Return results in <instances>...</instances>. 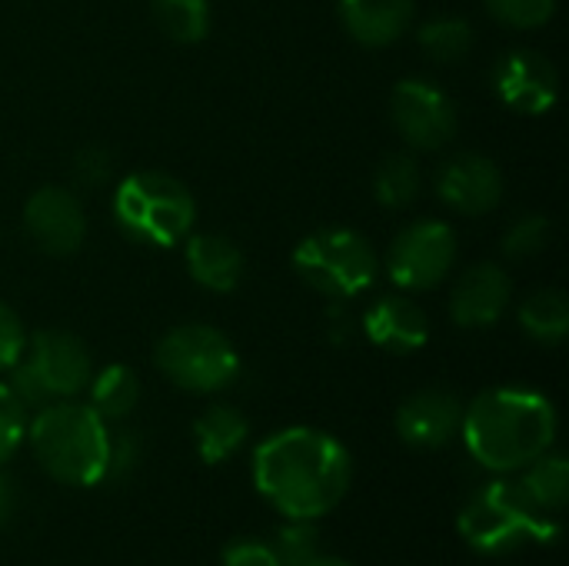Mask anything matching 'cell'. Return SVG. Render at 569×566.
Wrapping results in <instances>:
<instances>
[{"label": "cell", "mask_w": 569, "mask_h": 566, "mask_svg": "<svg viewBox=\"0 0 569 566\" xmlns=\"http://www.w3.org/2000/svg\"><path fill=\"white\" fill-rule=\"evenodd\" d=\"M353 464L343 444L313 427H287L253 450V484L287 520H317L350 490Z\"/></svg>", "instance_id": "cell-1"}, {"label": "cell", "mask_w": 569, "mask_h": 566, "mask_svg": "<svg viewBox=\"0 0 569 566\" xmlns=\"http://www.w3.org/2000/svg\"><path fill=\"white\" fill-rule=\"evenodd\" d=\"M460 434L480 467L493 474H513L553 447L557 410L537 390L497 387L480 394L463 410Z\"/></svg>", "instance_id": "cell-2"}, {"label": "cell", "mask_w": 569, "mask_h": 566, "mask_svg": "<svg viewBox=\"0 0 569 566\" xmlns=\"http://www.w3.org/2000/svg\"><path fill=\"white\" fill-rule=\"evenodd\" d=\"M110 427L90 404L53 400L27 420L37 464L67 487H93L110 467Z\"/></svg>", "instance_id": "cell-3"}, {"label": "cell", "mask_w": 569, "mask_h": 566, "mask_svg": "<svg viewBox=\"0 0 569 566\" xmlns=\"http://www.w3.org/2000/svg\"><path fill=\"white\" fill-rule=\"evenodd\" d=\"M117 227L147 247H173L190 237L197 220L193 193L163 170H137L113 190Z\"/></svg>", "instance_id": "cell-4"}, {"label": "cell", "mask_w": 569, "mask_h": 566, "mask_svg": "<svg viewBox=\"0 0 569 566\" xmlns=\"http://www.w3.org/2000/svg\"><path fill=\"white\" fill-rule=\"evenodd\" d=\"M460 537L480 554H507L520 540H560V524L547 520L520 480H493L460 510Z\"/></svg>", "instance_id": "cell-5"}, {"label": "cell", "mask_w": 569, "mask_h": 566, "mask_svg": "<svg viewBox=\"0 0 569 566\" xmlns=\"http://www.w3.org/2000/svg\"><path fill=\"white\" fill-rule=\"evenodd\" d=\"M93 377L90 350L67 330H40L23 344L20 360L10 367V390L23 407H47L53 400H73Z\"/></svg>", "instance_id": "cell-6"}, {"label": "cell", "mask_w": 569, "mask_h": 566, "mask_svg": "<svg viewBox=\"0 0 569 566\" xmlns=\"http://www.w3.org/2000/svg\"><path fill=\"white\" fill-rule=\"evenodd\" d=\"M293 270L317 294L350 300L380 280V254L350 227H323L297 244Z\"/></svg>", "instance_id": "cell-7"}, {"label": "cell", "mask_w": 569, "mask_h": 566, "mask_svg": "<svg viewBox=\"0 0 569 566\" xmlns=\"http://www.w3.org/2000/svg\"><path fill=\"white\" fill-rule=\"evenodd\" d=\"M157 370L187 394H217L240 374V354L230 337L210 324H180L153 350Z\"/></svg>", "instance_id": "cell-8"}, {"label": "cell", "mask_w": 569, "mask_h": 566, "mask_svg": "<svg viewBox=\"0 0 569 566\" xmlns=\"http://www.w3.org/2000/svg\"><path fill=\"white\" fill-rule=\"evenodd\" d=\"M457 264V234L443 220H417L397 234L387 254V277L407 290L423 294L447 280Z\"/></svg>", "instance_id": "cell-9"}, {"label": "cell", "mask_w": 569, "mask_h": 566, "mask_svg": "<svg viewBox=\"0 0 569 566\" xmlns=\"http://www.w3.org/2000/svg\"><path fill=\"white\" fill-rule=\"evenodd\" d=\"M390 117L413 150H440L457 137V103L430 80H400L390 97Z\"/></svg>", "instance_id": "cell-10"}, {"label": "cell", "mask_w": 569, "mask_h": 566, "mask_svg": "<svg viewBox=\"0 0 569 566\" xmlns=\"http://www.w3.org/2000/svg\"><path fill=\"white\" fill-rule=\"evenodd\" d=\"M23 230L37 250L50 257H70L87 240V214L73 190L40 187L23 203Z\"/></svg>", "instance_id": "cell-11"}, {"label": "cell", "mask_w": 569, "mask_h": 566, "mask_svg": "<svg viewBox=\"0 0 569 566\" xmlns=\"http://www.w3.org/2000/svg\"><path fill=\"white\" fill-rule=\"evenodd\" d=\"M493 90L510 110L540 117L557 103L560 77H557V67L543 53H537V50H510L493 67Z\"/></svg>", "instance_id": "cell-12"}, {"label": "cell", "mask_w": 569, "mask_h": 566, "mask_svg": "<svg viewBox=\"0 0 569 566\" xmlns=\"http://www.w3.org/2000/svg\"><path fill=\"white\" fill-rule=\"evenodd\" d=\"M437 193L450 210L463 217H480L503 200V173L483 153H460L447 160L437 173Z\"/></svg>", "instance_id": "cell-13"}, {"label": "cell", "mask_w": 569, "mask_h": 566, "mask_svg": "<svg viewBox=\"0 0 569 566\" xmlns=\"http://www.w3.org/2000/svg\"><path fill=\"white\" fill-rule=\"evenodd\" d=\"M463 424V404L450 390H420L407 397L397 410V434L407 447L440 450L447 447Z\"/></svg>", "instance_id": "cell-14"}, {"label": "cell", "mask_w": 569, "mask_h": 566, "mask_svg": "<svg viewBox=\"0 0 569 566\" xmlns=\"http://www.w3.org/2000/svg\"><path fill=\"white\" fill-rule=\"evenodd\" d=\"M510 300H513L510 274L497 264H477L457 280L450 297V317L467 330H483L503 320Z\"/></svg>", "instance_id": "cell-15"}, {"label": "cell", "mask_w": 569, "mask_h": 566, "mask_svg": "<svg viewBox=\"0 0 569 566\" xmlns=\"http://www.w3.org/2000/svg\"><path fill=\"white\" fill-rule=\"evenodd\" d=\"M363 334L373 347L390 354H417L430 340V317L403 294L377 297L363 314Z\"/></svg>", "instance_id": "cell-16"}, {"label": "cell", "mask_w": 569, "mask_h": 566, "mask_svg": "<svg viewBox=\"0 0 569 566\" xmlns=\"http://www.w3.org/2000/svg\"><path fill=\"white\" fill-rule=\"evenodd\" d=\"M413 20V0H340L343 30L370 50L397 43Z\"/></svg>", "instance_id": "cell-17"}, {"label": "cell", "mask_w": 569, "mask_h": 566, "mask_svg": "<svg viewBox=\"0 0 569 566\" xmlns=\"http://www.w3.org/2000/svg\"><path fill=\"white\" fill-rule=\"evenodd\" d=\"M183 257L193 284L213 294H233L247 274L243 250L220 234H190Z\"/></svg>", "instance_id": "cell-18"}, {"label": "cell", "mask_w": 569, "mask_h": 566, "mask_svg": "<svg viewBox=\"0 0 569 566\" xmlns=\"http://www.w3.org/2000/svg\"><path fill=\"white\" fill-rule=\"evenodd\" d=\"M250 424L237 407L227 404H213L210 410H203L193 424V440H197V454L203 464H223L230 460L243 444H247Z\"/></svg>", "instance_id": "cell-19"}, {"label": "cell", "mask_w": 569, "mask_h": 566, "mask_svg": "<svg viewBox=\"0 0 569 566\" xmlns=\"http://www.w3.org/2000/svg\"><path fill=\"white\" fill-rule=\"evenodd\" d=\"M87 387H90V407L103 420H123L127 414H133V407L140 400V380L123 364L103 367L97 377H90Z\"/></svg>", "instance_id": "cell-20"}, {"label": "cell", "mask_w": 569, "mask_h": 566, "mask_svg": "<svg viewBox=\"0 0 569 566\" xmlns=\"http://www.w3.org/2000/svg\"><path fill=\"white\" fill-rule=\"evenodd\" d=\"M520 327L537 344H563L569 334V304L563 290H537L520 304Z\"/></svg>", "instance_id": "cell-21"}, {"label": "cell", "mask_w": 569, "mask_h": 566, "mask_svg": "<svg viewBox=\"0 0 569 566\" xmlns=\"http://www.w3.org/2000/svg\"><path fill=\"white\" fill-rule=\"evenodd\" d=\"M150 13L173 43H200L210 33V0H150Z\"/></svg>", "instance_id": "cell-22"}, {"label": "cell", "mask_w": 569, "mask_h": 566, "mask_svg": "<svg viewBox=\"0 0 569 566\" xmlns=\"http://www.w3.org/2000/svg\"><path fill=\"white\" fill-rule=\"evenodd\" d=\"M523 490L530 494V500L543 510V514H557L563 510L569 494V464L560 454H543L537 457L530 467H523Z\"/></svg>", "instance_id": "cell-23"}, {"label": "cell", "mask_w": 569, "mask_h": 566, "mask_svg": "<svg viewBox=\"0 0 569 566\" xmlns=\"http://www.w3.org/2000/svg\"><path fill=\"white\" fill-rule=\"evenodd\" d=\"M373 197L390 210H403L420 197V167L410 153L387 157L373 173Z\"/></svg>", "instance_id": "cell-24"}, {"label": "cell", "mask_w": 569, "mask_h": 566, "mask_svg": "<svg viewBox=\"0 0 569 566\" xmlns=\"http://www.w3.org/2000/svg\"><path fill=\"white\" fill-rule=\"evenodd\" d=\"M473 47V27L463 17H437L420 30V50L437 63H457Z\"/></svg>", "instance_id": "cell-25"}, {"label": "cell", "mask_w": 569, "mask_h": 566, "mask_svg": "<svg viewBox=\"0 0 569 566\" xmlns=\"http://www.w3.org/2000/svg\"><path fill=\"white\" fill-rule=\"evenodd\" d=\"M553 240V224L543 217V214H527L523 220H517L507 237H503V254L513 257V260H523V257H533L540 250H547Z\"/></svg>", "instance_id": "cell-26"}, {"label": "cell", "mask_w": 569, "mask_h": 566, "mask_svg": "<svg viewBox=\"0 0 569 566\" xmlns=\"http://www.w3.org/2000/svg\"><path fill=\"white\" fill-rule=\"evenodd\" d=\"M280 566H310L320 554V537H317V527L310 520H290V527H283L277 534V544H273Z\"/></svg>", "instance_id": "cell-27"}, {"label": "cell", "mask_w": 569, "mask_h": 566, "mask_svg": "<svg viewBox=\"0 0 569 566\" xmlns=\"http://www.w3.org/2000/svg\"><path fill=\"white\" fill-rule=\"evenodd\" d=\"M487 10L497 23L513 30H533L550 23L557 0H487Z\"/></svg>", "instance_id": "cell-28"}, {"label": "cell", "mask_w": 569, "mask_h": 566, "mask_svg": "<svg viewBox=\"0 0 569 566\" xmlns=\"http://www.w3.org/2000/svg\"><path fill=\"white\" fill-rule=\"evenodd\" d=\"M27 437V407L17 400V394L0 384V464L23 444Z\"/></svg>", "instance_id": "cell-29"}, {"label": "cell", "mask_w": 569, "mask_h": 566, "mask_svg": "<svg viewBox=\"0 0 569 566\" xmlns=\"http://www.w3.org/2000/svg\"><path fill=\"white\" fill-rule=\"evenodd\" d=\"M110 173H113V157L103 147H83L73 157V180L87 190L103 187L110 180Z\"/></svg>", "instance_id": "cell-30"}, {"label": "cell", "mask_w": 569, "mask_h": 566, "mask_svg": "<svg viewBox=\"0 0 569 566\" xmlns=\"http://www.w3.org/2000/svg\"><path fill=\"white\" fill-rule=\"evenodd\" d=\"M23 344H27V334H23L17 310H10V304L0 300V374H7L20 360Z\"/></svg>", "instance_id": "cell-31"}, {"label": "cell", "mask_w": 569, "mask_h": 566, "mask_svg": "<svg viewBox=\"0 0 569 566\" xmlns=\"http://www.w3.org/2000/svg\"><path fill=\"white\" fill-rule=\"evenodd\" d=\"M223 566H280V557L273 544L243 537L223 547Z\"/></svg>", "instance_id": "cell-32"}, {"label": "cell", "mask_w": 569, "mask_h": 566, "mask_svg": "<svg viewBox=\"0 0 569 566\" xmlns=\"http://www.w3.org/2000/svg\"><path fill=\"white\" fill-rule=\"evenodd\" d=\"M10 514H13V494H10L7 480L0 477V527L10 520Z\"/></svg>", "instance_id": "cell-33"}, {"label": "cell", "mask_w": 569, "mask_h": 566, "mask_svg": "<svg viewBox=\"0 0 569 566\" xmlns=\"http://www.w3.org/2000/svg\"><path fill=\"white\" fill-rule=\"evenodd\" d=\"M310 566H353V564H347V560H337V557H317V560H313Z\"/></svg>", "instance_id": "cell-34"}]
</instances>
